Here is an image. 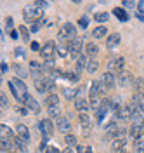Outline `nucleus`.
<instances>
[{"label":"nucleus","instance_id":"1","mask_svg":"<svg viewBox=\"0 0 144 153\" xmlns=\"http://www.w3.org/2000/svg\"><path fill=\"white\" fill-rule=\"evenodd\" d=\"M9 87L10 91H12V96H14V99L16 101H19V103H24V99H26V96H28V89H26V84L21 80V78H10L9 80Z\"/></svg>","mask_w":144,"mask_h":153},{"label":"nucleus","instance_id":"2","mask_svg":"<svg viewBox=\"0 0 144 153\" xmlns=\"http://www.w3.org/2000/svg\"><path fill=\"white\" fill-rule=\"evenodd\" d=\"M23 18H24V21H28V23H31V21L37 23V21H42L44 19V10L37 4H33V5H30V7H26V9L23 10Z\"/></svg>","mask_w":144,"mask_h":153},{"label":"nucleus","instance_id":"3","mask_svg":"<svg viewBox=\"0 0 144 153\" xmlns=\"http://www.w3.org/2000/svg\"><path fill=\"white\" fill-rule=\"evenodd\" d=\"M37 129H38V132L44 134V137H47L52 134V131H54V124H52V120L50 118H45V120H40L38 124H37Z\"/></svg>","mask_w":144,"mask_h":153},{"label":"nucleus","instance_id":"4","mask_svg":"<svg viewBox=\"0 0 144 153\" xmlns=\"http://www.w3.org/2000/svg\"><path fill=\"white\" fill-rule=\"evenodd\" d=\"M125 66V59L123 57H113L109 63H108V71L111 73H122Z\"/></svg>","mask_w":144,"mask_h":153},{"label":"nucleus","instance_id":"5","mask_svg":"<svg viewBox=\"0 0 144 153\" xmlns=\"http://www.w3.org/2000/svg\"><path fill=\"white\" fill-rule=\"evenodd\" d=\"M68 49H69V54L71 57H78L82 56V40H78V38H73V40H69V44H68Z\"/></svg>","mask_w":144,"mask_h":153},{"label":"nucleus","instance_id":"6","mask_svg":"<svg viewBox=\"0 0 144 153\" xmlns=\"http://www.w3.org/2000/svg\"><path fill=\"white\" fill-rule=\"evenodd\" d=\"M40 54H42V57H44L45 61H52V59H54V54H56V45H54L52 42H47L44 47L40 49Z\"/></svg>","mask_w":144,"mask_h":153},{"label":"nucleus","instance_id":"7","mask_svg":"<svg viewBox=\"0 0 144 153\" xmlns=\"http://www.w3.org/2000/svg\"><path fill=\"white\" fill-rule=\"evenodd\" d=\"M42 73H44V66H40L37 61H31V63H30V75L33 76L35 82H37V80H44Z\"/></svg>","mask_w":144,"mask_h":153},{"label":"nucleus","instance_id":"8","mask_svg":"<svg viewBox=\"0 0 144 153\" xmlns=\"http://www.w3.org/2000/svg\"><path fill=\"white\" fill-rule=\"evenodd\" d=\"M132 122H134L135 125H141V127L144 125V106L143 105H139V106H135V108H134Z\"/></svg>","mask_w":144,"mask_h":153},{"label":"nucleus","instance_id":"9","mask_svg":"<svg viewBox=\"0 0 144 153\" xmlns=\"http://www.w3.org/2000/svg\"><path fill=\"white\" fill-rule=\"evenodd\" d=\"M68 40H73V38H77V28L71 25V23H66V25H63V28L59 30Z\"/></svg>","mask_w":144,"mask_h":153},{"label":"nucleus","instance_id":"10","mask_svg":"<svg viewBox=\"0 0 144 153\" xmlns=\"http://www.w3.org/2000/svg\"><path fill=\"white\" fill-rule=\"evenodd\" d=\"M103 84H104L106 89H113L116 85V78H115V73H111V71H106L104 75H103V80H101Z\"/></svg>","mask_w":144,"mask_h":153},{"label":"nucleus","instance_id":"11","mask_svg":"<svg viewBox=\"0 0 144 153\" xmlns=\"http://www.w3.org/2000/svg\"><path fill=\"white\" fill-rule=\"evenodd\" d=\"M56 124H58L59 131H61V132H64V136H66V134H71V124H69V120H68V118L61 117L59 120H56Z\"/></svg>","mask_w":144,"mask_h":153},{"label":"nucleus","instance_id":"12","mask_svg":"<svg viewBox=\"0 0 144 153\" xmlns=\"http://www.w3.org/2000/svg\"><path fill=\"white\" fill-rule=\"evenodd\" d=\"M24 105H26V108L28 110H31V111H35V113H38L40 111V103L35 99V97H31V96H26V99H24Z\"/></svg>","mask_w":144,"mask_h":153},{"label":"nucleus","instance_id":"13","mask_svg":"<svg viewBox=\"0 0 144 153\" xmlns=\"http://www.w3.org/2000/svg\"><path fill=\"white\" fill-rule=\"evenodd\" d=\"M16 134L19 136L23 141H26V143L30 141V129L24 124H18V127H16Z\"/></svg>","mask_w":144,"mask_h":153},{"label":"nucleus","instance_id":"14","mask_svg":"<svg viewBox=\"0 0 144 153\" xmlns=\"http://www.w3.org/2000/svg\"><path fill=\"white\" fill-rule=\"evenodd\" d=\"M0 139H7V141H14V134L12 129H9L5 124L0 125Z\"/></svg>","mask_w":144,"mask_h":153},{"label":"nucleus","instance_id":"15","mask_svg":"<svg viewBox=\"0 0 144 153\" xmlns=\"http://www.w3.org/2000/svg\"><path fill=\"white\" fill-rule=\"evenodd\" d=\"M118 85H122V87H127V85H130V82H132V75L128 73V71H122L120 75H118Z\"/></svg>","mask_w":144,"mask_h":153},{"label":"nucleus","instance_id":"16","mask_svg":"<svg viewBox=\"0 0 144 153\" xmlns=\"http://www.w3.org/2000/svg\"><path fill=\"white\" fill-rule=\"evenodd\" d=\"M75 108L80 113H87L89 108H90V103H87V99H83V97H78L77 101H75Z\"/></svg>","mask_w":144,"mask_h":153},{"label":"nucleus","instance_id":"17","mask_svg":"<svg viewBox=\"0 0 144 153\" xmlns=\"http://www.w3.org/2000/svg\"><path fill=\"white\" fill-rule=\"evenodd\" d=\"M125 144H127V137H115L113 143H111V148L120 153L122 150H125Z\"/></svg>","mask_w":144,"mask_h":153},{"label":"nucleus","instance_id":"18","mask_svg":"<svg viewBox=\"0 0 144 153\" xmlns=\"http://www.w3.org/2000/svg\"><path fill=\"white\" fill-rule=\"evenodd\" d=\"M120 40H122V37H120L118 33L109 35V38L106 40V47H108V49H115L116 45H120Z\"/></svg>","mask_w":144,"mask_h":153},{"label":"nucleus","instance_id":"19","mask_svg":"<svg viewBox=\"0 0 144 153\" xmlns=\"http://www.w3.org/2000/svg\"><path fill=\"white\" fill-rule=\"evenodd\" d=\"M97 52H99V47H97L94 42H89V44L85 45V54H87V56L94 57V56L97 54Z\"/></svg>","mask_w":144,"mask_h":153},{"label":"nucleus","instance_id":"20","mask_svg":"<svg viewBox=\"0 0 144 153\" xmlns=\"http://www.w3.org/2000/svg\"><path fill=\"white\" fill-rule=\"evenodd\" d=\"M106 33H108V28L106 26H96L94 31H92V37L96 38V40H99V38L106 37Z\"/></svg>","mask_w":144,"mask_h":153},{"label":"nucleus","instance_id":"21","mask_svg":"<svg viewBox=\"0 0 144 153\" xmlns=\"http://www.w3.org/2000/svg\"><path fill=\"white\" fill-rule=\"evenodd\" d=\"M14 146H16V144L12 143V141H7V139H0V148H2V152H4V153L12 152V150H14Z\"/></svg>","mask_w":144,"mask_h":153},{"label":"nucleus","instance_id":"22","mask_svg":"<svg viewBox=\"0 0 144 153\" xmlns=\"http://www.w3.org/2000/svg\"><path fill=\"white\" fill-rule=\"evenodd\" d=\"M89 65V59H87V54H82V56L77 59V71H82L83 68H87Z\"/></svg>","mask_w":144,"mask_h":153},{"label":"nucleus","instance_id":"23","mask_svg":"<svg viewBox=\"0 0 144 153\" xmlns=\"http://www.w3.org/2000/svg\"><path fill=\"white\" fill-rule=\"evenodd\" d=\"M49 117H50V120L54 118V120H59L61 118V108L59 106H50L49 108Z\"/></svg>","mask_w":144,"mask_h":153},{"label":"nucleus","instance_id":"24","mask_svg":"<svg viewBox=\"0 0 144 153\" xmlns=\"http://www.w3.org/2000/svg\"><path fill=\"white\" fill-rule=\"evenodd\" d=\"M134 144H135V152L144 153V134H141L137 139H134Z\"/></svg>","mask_w":144,"mask_h":153},{"label":"nucleus","instance_id":"25","mask_svg":"<svg viewBox=\"0 0 144 153\" xmlns=\"http://www.w3.org/2000/svg\"><path fill=\"white\" fill-rule=\"evenodd\" d=\"M14 144L18 146V150H19V152H23V153L28 152V148H26V144H28V143H26V141H23L19 136H16V137H14Z\"/></svg>","mask_w":144,"mask_h":153},{"label":"nucleus","instance_id":"26","mask_svg":"<svg viewBox=\"0 0 144 153\" xmlns=\"http://www.w3.org/2000/svg\"><path fill=\"white\" fill-rule=\"evenodd\" d=\"M78 120H80V125H82L83 129H90V118H89L87 113H80L78 115Z\"/></svg>","mask_w":144,"mask_h":153},{"label":"nucleus","instance_id":"27","mask_svg":"<svg viewBox=\"0 0 144 153\" xmlns=\"http://www.w3.org/2000/svg\"><path fill=\"white\" fill-rule=\"evenodd\" d=\"M45 103L49 105V108H50V106H59V96H56L54 92L49 94L47 97H45Z\"/></svg>","mask_w":144,"mask_h":153},{"label":"nucleus","instance_id":"28","mask_svg":"<svg viewBox=\"0 0 144 153\" xmlns=\"http://www.w3.org/2000/svg\"><path fill=\"white\" fill-rule=\"evenodd\" d=\"M97 70H99V63H97L94 57H90L89 59V65H87V71L89 73H96Z\"/></svg>","mask_w":144,"mask_h":153},{"label":"nucleus","instance_id":"29","mask_svg":"<svg viewBox=\"0 0 144 153\" xmlns=\"http://www.w3.org/2000/svg\"><path fill=\"white\" fill-rule=\"evenodd\" d=\"M64 97H66V101H75L77 99V89H71V87L64 89Z\"/></svg>","mask_w":144,"mask_h":153},{"label":"nucleus","instance_id":"30","mask_svg":"<svg viewBox=\"0 0 144 153\" xmlns=\"http://www.w3.org/2000/svg\"><path fill=\"white\" fill-rule=\"evenodd\" d=\"M56 54H59L61 57H66L68 54H69V49H68V45L58 44V45H56Z\"/></svg>","mask_w":144,"mask_h":153},{"label":"nucleus","instance_id":"31","mask_svg":"<svg viewBox=\"0 0 144 153\" xmlns=\"http://www.w3.org/2000/svg\"><path fill=\"white\" fill-rule=\"evenodd\" d=\"M12 68H14V71L18 73V78H26V75H28V71H26L24 68L21 66V65H12Z\"/></svg>","mask_w":144,"mask_h":153},{"label":"nucleus","instance_id":"32","mask_svg":"<svg viewBox=\"0 0 144 153\" xmlns=\"http://www.w3.org/2000/svg\"><path fill=\"white\" fill-rule=\"evenodd\" d=\"M64 143H66L68 148L77 146V136H73V134H66V136H64Z\"/></svg>","mask_w":144,"mask_h":153},{"label":"nucleus","instance_id":"33","mask_svg":"<svg viewBox=\"0 0 144 153\" xmlns=\"http://www.w3.org/2000/svg\"><path fill=\"white\" fill-rule=\"evenodd\" d=\"M113 14H115V16L120 19V21H127V19H128V16L125 14V10L122 9V7H116V9L113 10Z\"/></svg>","mask_w":144,"mask_h":153},{"label":"nucleus","instance_id":"34","mask_svg":"<svg viewBox=\"0 0 144 153\" xmlns=\"http://www.w3.org/2000/svg\"><path fill=\"white\" fill-rule=\"evenodd\" d=\"M141 125H135V124H132V127H130V137H134V139H137L139 136H141Z\"/></svg>","mask_w":144,"mask_h":153},{"label":"nucleus","instance_id":"35","mask_svg":"<svg viewBox=\"0 0 144 153\" xmlns=\"http://www.w3.org/2000/svg\"><path fill=\"white\" fill-rule=\"evenodd\" d=\"M94 19H96L97 23H104V21L109 19V12H97L96 16H94Z\"/></svg>","mask_w":144,"mask_h":153},{"label":"nucleus","instance_id":"36","mask_svg":"<svg viewBox=\"0 0 144 153\" xmlns=\"http://www.w3.org/2000/svg\"><path fill=\"white\" fill-rule=\"evenodd\" d=\"M35 89H37L38 92H47V85H45V78H44V80H37V82H35Z\"/></svg>","mask_w":144,"mask_h":153},{"label":"nucleus","instance_id":"37","mask_svg":"<svg viewBox=\"0 0 144 153\" xmlns=\"http://www.w3.org/2000/svg\"><path fill=\"white\" fill-rule=\"evenodd\" d=\"M135 87H137V92L141 96H144V76H141V78L135 80Z\"/></svg>","mask_w":144,"mask_h":153},{"label":"nucleus","instance_id":"38","mask_svg":"<svg viewBox=\"0 0 144 153\" xmlns=\"http://www.w3.org/2000/svg\"><path fill=\"white\" fill-rule=\"evenodd\" d=\"M52 70H56V59H52V61H45L44 63V71H52Z\"/></svg>","mask_w":144,"mask_h":153},{"label":"nucleus","instance_id":"39","mask_svg":"<svg viewBox=\"0 0 144 153\" xmlns=\"http://www.w3.org/2000/svg\"><path fill=\"white\" fill-rule=\"evenodd\" d=\"M137 9H139V12H137L139 19H143V21H144V0H141V2L137 4Z\"/></svg>","mask_w":144,"mask_h":153},{"label":"nucleus","instance_id":"40","mask_svg":"<svg viewBox=\"0 0 144 153\" xmlns=\"http://www.w3.org/2000/svg\"><path fill=\"white\" fill-rule=\"evenodd\" d=\"M106 111H108V110H106V108H103V106H101V108H99V110H97V115H96L97 122H101V120H103V118H104Z\"/></svg>","mask_w":144,"mask_h":153},{"label":"nucleus","instance_id":"41","mask_svg":"<svg viewBox=\"0 0 144 153\" xmlns=\"http://www.w3.org/2000/svg\"><path fill=\"white\" fill-rule=\"evenodd\" d=\"M19 33H21V37L24 38V40L30 38V30H26V26H19Z\"/></svg>","mask_w":144,"mask_h":153},{"label":"nucleus","instance_id":"42","mask_svg":"<svg viewBox=\"0 0 144 153\" xmlns=\"http://www.w3.org/2000/svg\"><path fill=\"white\" fill-rule=\"evenodd\" d=\"M0 103H2V110H7V106H9V101H7V96H5V94L0 96Z\"/></svg>","mask_w":144,"mask_h":153},{"label":"nucleus","instance_id":"43","mask_svg":"<svg viewBox=\"0 0 144 153\" xmlns=\"http://www.w3.org/2000/svg\"><path fill=\"white\" fill-rule=\"evenodd\" d=\"M40 26H42V21H37V23H33V25H31L30 31H31V33H37V31L40 30Z\"/></svg>","mask_w":144,"mask_h":153},{"label":"nucleus","instance_id":"44","mask_svg":"<svg viewBox=\"0 0 144 153\" xmlns=\"http://www.w3.org/2000/svg\"><path fill=\"white\" fill-rule=\"evenodd\" d=\"M78 25H80L82 28H87V25H89V19H87L85 16H83V18H80V19H78Z\"/></svg>","mask_w":144,"mask_h":153},{"label":"nucleus","instance_id":"45","mask_svg":"<svg viewBox=\"0 0 144 153\" xmlns=\"http://www.w3.org/2000/svg\"><path fill=\"white\" fill-rule=\"evenodd\" d=\"M12 26H14V21H12V18H5V28H9V31L12 30Z\"/></svg>","mask_w":144,"mask_h":153},{"label":"nucleus","instance_id":"46","mask_svg":"<svg viewBox=\"0 0 144 153\" xmlns=\"http://www.w3.org/2000/svg\"><path fill=\"white\" fill-rule=\"evenodd\" d=\"M50 76H52V78H59V76H63V73L56 68V70H52V71H50Z\"/></svg>","mask_w":144,"mask_h":153},{"label":"nucleus","instance_id":"47","mask_svg":"<svg viewBox=\"0 0 144 153\" xmlns=\"http://www.w3.org/2000/svg\"><path fill=\"white\" fill-rule=\"evenodd\" d=\"M45 85H47V91H54V84H52V80L45 78Z\"/></svg>","mask_w":144,"mask_h":153},{"label":"nucleus","instance_id":"48","mask_svg":"<svg viewBox=\"0 0 144 153\" xmlns=\"http://www.w3.org/2000/svg\"><path fill=\"white\" fill-rule=\"evenodd\" d=\"M134 5H137L135 2H132V0H127V2H123V7H134Z\"/></svg>","mask_w":144,"mask_h":153},{"label":"nucleus","instance_id":"49","mask_svg":"<svg viewBox=\"0 0 144 153\" xmlns=\"http://www.w3.org/2000/svg\"><path fill=\"white\" fill-rule=\"evenodd\" d=\"M9 37L12 38V40H16V38H18V31H16V30H10V31H9Z\"/></svg>","mask_w":144,"mask_h":153},{"label":"nucleus","instance_id":"50","mask_svg":"<svg viewBox=\"0 0 144 153\" xmlns=\"http://www.w3.org/2000/svg\"><path fill=\"white\" fill-rule=\"evenodd\" d=\"M45 153H61V152H59L58 148H54V146H49L47 152H45Z\"/></svg>","mask_w":144,"mask_h":153},{"label":"nucleus","instance_id":"51","mask_svg":"<svg viewBox=\"0 0 144 153\" xmlns=\"http://www.w3.org/2000/svg\"><path fill=\"white\" fill-rule=\"evenodd\" d=\"M30 47H31V51H38L40 45H38V42H31V45H30Z\"/></svg>","mask_w":144,"mask_h":153},{"label":"nucleus","instance_id":"52","mask_svg":"<svg viewBox=\"0 0 144 153\" xmlns=\"http://www.w3.org/2000/svg\"><path fill=\"white\" fill-rule=\"evenodd\" d=\"M23 54H24V51H23L21 47L16 49V56H18V57H23Z\"/></svg>","mask_w":144,"mask_h":153},{"label":"nucleus","instance_id":"53","mask_svg":"<svg viewBox=\"0 0 144 153\" xmlns=\"http://www.w3.org/2000/svg\"><path fill=\"white\" fill-rule=\"evenodd\" d=\"M18 110H19L21 115H28V108H23V106H21V108H18Z\"/></svg>","mask_w":144,"mask_h":153},{"label":"nucleus","instance_id":"54","mask_svg":"<svg viewBox=\"0 0 144 153\" xmlns=\"http://www.w3.org/2000/svg\"><path fill=\"white\" fill-rule=\"evenodd\" d=\"M87 146H77V153H85Z\"/></svg>","mask_w":144,"mask_h":153},{"label":"nucleus","instance_id":"55","mask_svg":"<svg viewBox=\"0 0 144 153\" xmlns=\"http://www.w3.org/2000/svg\"><path fill=\"white\" fill-rule=\"evenodd\" d=\"M7 70H9V66H7V65H5V63H2V73H5V71H7Z\"/></svg>","mask_w":144,"mask_h":153},{"label":"nucleus","instance_id":"56","mask_svg":"<svg viewBox=\"0 0 144 153\" xmlns=\"http://www.w3.org/2000/svg\"><path fill=\"white\" fill-rule=\"evenodd\" d=\"M63 153H75V152H73V150H71V148H68V146H66V148H64V150H63Z\"/></svg>","mask_w":144,"mask_h":153},{"label":"nucleus","instance_id":"57","mask_svg":"<svg viewBox=\"0 0 144 153\" xmlns=\"http://www.w3.org/2000/svg\"><path fill=\"white\" fill-rule=\"evenodd\" d=\"M85 153H92V148H90V146H87V148H85Z\"/></svg>","mask_w":144,"mask_h":153},{"label":"nucleus","instance_id":"58","mask_svg":"<svg viewBox=\"0 0 144 153\" xmlns=\"http://www.w3.org/2000/svg\"><path fill=\"white\" fill-rule=\"evenodd\" d=\"M120 153H128V152H125V150H122V152H120Z\"/></svg>","mask_w":144,"mask_h":153}]
</instances>
